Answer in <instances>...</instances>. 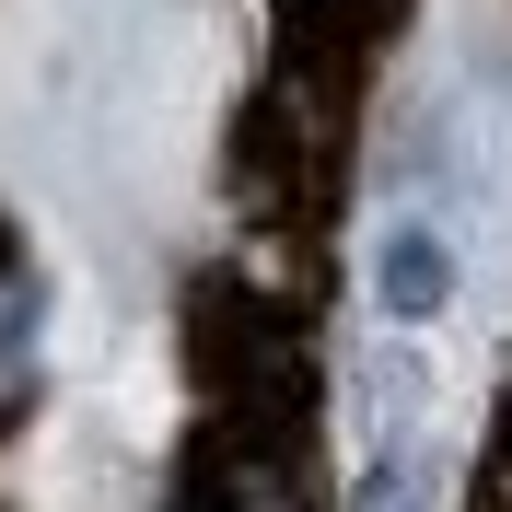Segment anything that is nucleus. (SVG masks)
Segmentation results:
<instances>
[{
	"label": "nucleus",
	"instance_id": "2",
	"mask_svg": "<svg viewBox=\"0 0 512 512\" xmlns=\"http://www.w3.org/2000/svg\"><path fill=\"white\" fill-rule=\"evenodd\" d=\"M35 396V280L0 256V419Z\"/></svg>",
	"mask_w": 512,
	"mask_h": 512
},
{
	"label": "nucleus",
	"instance_id": "1",
	"mask_svg": "<svg viewBox=\"0 0 512 512\" xmlns=\"http://www.w3.org/2000/svg\"><path fill=\"white\" fill-rule=\"evenodd\" d=\"M454 210H396L384 222V256H373V280H384V315L396 326H431L454 303Z\"/></svg>",
	"mask_w": 512,
	"mask_h": 512
},
{
	"label": "nucleus",
	"instance_id": "3",
	"mask_svg": "<svg viewBox=\"0 0 512 512\" xmlns=\"http://www.w3.org/2000/svg\"><path fill=\"white\" fill-rule=\"evenodd\" d=\"M210 512H303V489H291V466H280L268 443H245V454L222 466V501H210Z\"/></svg>",
	"mask_w": 512,
	"mask_h": 512
},
{
	"label": "nucleus",
	"instance_id": "4",
	"mask_svg": "<svg viewBox=\"0 0 512 512\" xmlns=\"http://www.w3.org/2000/svg\"><path fill=\"white\" fill-rule=\"evenodd\" d=\"M361 512H431V489H419V466H396V454H384L373 478H361Z\"/></svg>",
	"mask_w": 512,
	"mask_h": 512
}]
</instances>
